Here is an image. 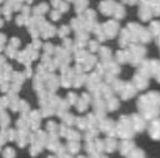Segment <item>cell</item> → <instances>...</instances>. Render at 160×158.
Instances as JSON below:
<instances>
[{
    "label": "cell",
    "instance_id": "obj_21",
    "mask_svg": "<svg viewBox=\"0 0 160 158\" xmlns=\"http://www.w3.org/2000/svg\"><path fill=\"white\" fill-rule=\"evenodd\" d=\"M148 30H149L150 34H152V38L159 36L160 35V21H158V20L150 21V24H149V26H148Z\"/></svg>",
    "mask_w": 160,
    "mask_h": 158
},
{
    "label": "cell",
    "instance_id": "obj_18",
    "mask_svg": "<svg viewBox=\"0 0 160 158\" xmlns=\"http://www.w3.org/2000/svg\"><path fill=\"white\" fill-rule=\"evenodd\" d=\"M114 61H116L118 64H127L128 63V53L127 50V48L118 50L116 53V57H114Z\"/></svg>",
    "mask_w": 160,
    "mask_h": 158
},
{
    "label": "cell",
    "instance_id": "obj_16",
    "mask_svg": "<svg viewBox=\"0 0 160 158\" xmlns=\"http://www.w3.org/2000/svg\"><path fill=\"white\" fill-rule=\"evenodd\" d=\"M138 73L145 75L146 78H152V69H150V64H149V59H144L143 61L137 65V71Z\"/></svg>",
    "mask_w": 160,
    "mask_h": 158
},
{
    "label": "cell",
    "instance_id": "obj_31",
    "mask_svg": "<svg viewBox=\"0 0 160 158\" xmlns=\"http://www.w3.org/2000/svg\"><path fill=\"white\" fill-rule=\"evenodd\" d=\"M123 3H127L128 6H134V4L138 3V0H121Z\"/></svg>",
    "mask_w": 160,
    "mask_h": 158
},
{
    "label": "cell",
    "instance_id": "obj_25",
    "mask_svg": "<svg viewBox=\"0 0 160 158\" xmlns=\"http://www.w3.org/2000/svg\"><path fill=\"white\" fill-rule=\"evenodd\" d=\"M150 9H152V12L154 17H160V1L154 0L152 4L150 6Z\"/></svg>",
    "mask_w": 160,
    "mask_h": 158
},
{
    "label": "cell",
    "instance_id": "obj_11",
    "mask_svg": "<svg viewBox=\"0 0 160 158\" xmlns=\"http://www.w3.org/2000/svg\"><path fill=\"white\" fill-rule=\"evenodd\" d=\"M117 2L114 0H102L99 3V10L106 17H111Z\"/></svg>",
    "mask_w": 160,
    "mask_h": 158
},
{
    "label": "cell",
    "instance_id": "obj_14",
    "mask_svg": "<svg viewBox=\"0 0 160 158\" xmlns=\"http://www.w3.org/2000/svg\"><path fill=\"white\" fill-rule=\"evenodd\" d=\"M137 15H138V18L141 19L142 22H150L152 18H154L152 9L149 7H145V6H138Z\"/></svg>",
    "mask_w": 160,
    "mask_h": 158
},
{
    "label": "cell",
    "instance_id": "obj_8",
    "mask_svg": "<svg viewBox=\"0 0 160 158\" xmlns=\"http://www.w3.org/2000/svg\"><path fill=\"white\" fill-rule=\"evenodd\" d=\"M131 83L136 87L137 91H144V89H147L148 85H149V79L146 78L143 74L138 73V72H135Z\"/></svg>",
    "mask_w": 160,
    "mask_h": 158
},
{
    "label": "cell",
    "instance_id": "obj_22",
    "mask_svg": "<svg viewBox=\"0 0 160 158\" xmlns=\"http://www.w3.org/2000/svg\"><path fill=\"white\" fill-rule=\"evenodd\" d=\"M124 85H125L124 81H122V80H120V79L117 78L110 86H111V89L113 91L114 94H120L121 91L123 89V87H124Z\"/></svg>",
    "mask_w": 160,
    "mask_h": 158
},
{
    "label": "cell",
    "instance_id": "obj_19",
    "mask_svg": "<svg viewBox=\"0 0 160 158\" xmlns=\"http://www.w3.org/2000/svg\"><path fill=\"white\" fill-rule=\"evenodd\" d=\"M125 13H127V12H125L124 6H123L122 3H118V2H117V4H116V7H114L113 12H112L111 17L113 18V20H117V21H119V20L124 19Z\"/></svg>",
    "mask_w": 160,
    "mask_h": 158
},
{
    "label": "cell",
    "instance_id": "obj_10",
    "mask_svg": "<svg viewBox=\"0 0 160 158\" xmlns=\"http://www.w3.org/2000/svg\"><path fill=\"white\" fill-rule=\"evenodd\" d=\"M137 94V89L134 85L131 82H125V85L123 87V89L121 91V93L119 94V96L121 97L122 100H128L132 99L133 97H135Z\"/></svg>",
    "mask_w": 160,
    "mask_h": 158
},
{
    "label": "cell",
    "instance_id": "obj_7",
    "mask_svg": "<svg viewBox=\"0 0 160 158\" xmlns=\"http://www.w3.org/2000/svg\"><path fill=\"white\" fill-rule=\"evenodd\" d=\"M148 135L154 141H160V117L149 121V125L146 126Z\"/></svg>",
    "mask_w": 160,
    "mask_h": 158
},
{
    "label": "cell",
    "instance_id": "obj_32",
    "mask_svg": "<svg viewBox=\"0 0 160 158\" xmlns=\"http://www.w3.org/2000/svg\"><path fill=\"white\" fill-rule=\"evenodd\" d=\"M152 78H154L155 80H156L157 82H158L159 84H160V67L158 68V70L156 71V73L154 74V76H152Z\"/></svg>",
    "mask_w": 160,
    "mask_h": 158
},
{
    "label": "cell",
    "instance_id": "obj_35",
    "mask_svg": "<svg viewBox=\"0 0 160 158\" xmlns=\"http://www.w3.org/2000/svg\"><path fill=\"white\" fill-rule=\"evenodd\" d=\"M78 158H85V157H83V156H81V157H78Z\"/></svg>",
    "mask_w": 160,
    "mask_h": 158
},
{
    "label": "cell",
    "instance_id": "obj_6",
    "mask_svg": "<svg viewBox=\"0 0 160 158\" xmlns=\"http://www.w3.org/2000/svg\"><path fill=\"white\" fill-rule=\"evenodd\" d=\"M128 117H130L133 131L135 133H142L146 130L147 123H146V120L143 118L142 115H139L138 112H134V114H131Z\"/></svg>",
    "mask_w": 160,
    "mask_h": 158
},
{
    "label": "cell",
    "instance_id": "obj_28",
    "mask_svg": "<svg viewBox=\"0 0 160 158\" xmlns=\"http://www.w3.org/2000/svg\"><path fill=\"white\" fill-rule=\"evenodd\" d=\"M116 79H117V76L113 75V74L108 73V72H106V73H105V82H106V84L111 85Z\"/></svg>",
    "mask_w": 160,
    "mask_h": 158
},
{
    "label": "cell",
    "instance_id": "obj_24",
    "mask_svg": "<svg viewBox=\"0 0 160 158\" xmlns=\"http://www.w3.org/2000/svg\"><path fill=\"white\" fill-rule=\"evenodd\" d=\"M99 56H100L101 60L106 59H111V49L107 46H100L98 49Z\"/></svg>",
    "mask_w": 160,
    "mask_h": 158
},
{
    "label": "cell",
    "instance_id": "obj_13",
    "mask_svg": "<svg viewBox=\"0 0 160 158\" xmlns=\"http://www.w3.org/2000/svg\"><path fill=\"white\" fill-rule=\"evenodd\" d=\"M118 36H119L118 44H119V46H120V48L124 49L131 44V34H130V32L128 31L127 28H120Z\"/></svg>",
    "mask_w": 160,
    "mask_h": 158
},
{
    "label": "cell",
    "instance_id": "obj_27",
    "mask_svg": "<svg viewBox=\"0 0 160 158\" xmlns=\"http://www.w3.org/2000/svg\"><path fill=\"white\" fill-rule=\"evenodd\" d=\"M94 145H95V152L99 153V154L105 152V148H103V140H96V141H94Z\"/></svg>",
    "mask_w": 160,
    "mask_h": 158
},
{
    "label": "cell",
    "instance_id": "obj_29",
    "mask_svg": "<svg viewBox=\"0 0 160 158\" xmlns=\"http://www.w3.org/2000/svg\"><path fill=\"white\" fill-rule=\"evenodd\" d=\"M99 47H100V45H99V43L96 42V40H93V42L89 43V49H91L93 53H95V51H98Z\"/></svg>",
    "mask_w": 160,
    "mask_h": 158
},
{
    "label": "cell",
    "instance_id": "obj_15",
    "mask_svg": "<svg viewBox=\"0 0 160 158\" xmlns=\"http://www.w3.org/2000/svg\"><path fill=\"white\" fill-rule=\"evenodd\" d=\"M117 147H118V141H117L116 137L107 136V139L103 140V148H105L106 153L111 154V153L116 152Z\"/></svg>",
    "mask_w": 160,
    "mask_h": 158
},
{
    "label": "cell",
    "instance_id": "obj_26",
    "mask_svg": "<svg viewBox=\"0 0 160 158\" xmlns=\"http://www.w3.org/2000/svg\"><path fill=\"white\" fill-rule=\"evenodd\" d=\"M85 69L89 70L92 67L96 64V58L94 56H87V58L85 59Z\"/></svg>",
    "mask_w": 160,
    "mask_h": 158
},
{
    "label": "cell",
    "instance_id": "obj_36",
    "mask_svg": "<svg viewBox=\"0 0 160 158\" xmlns=\"http://www.w3.org/2000/svg\"><path fill=\"white\" fill-rule=\"evenodd\" d=\"M158 1H160V0H158Z\"/></svg>",
    "mask_w": 160,
    "mask_h": 158
},
{
    "label": "cell",
    "instance_id": "obj_33",
    "mask_svg": "<svg viewBox=\"0 0 160 158\" xmlns=\"http://www.w3.org/2000/svg\"><path fill=\"white\" fill-rule=\"evenodd\" d=\"M155 42H156L157 46H158V47H159V49H160V35H159V36H157V37H155Z\"/></svg>",
    "mask_w": 160,
    "mask_h": 158
},
{
    "label": "cell",
    "instance_id": "obj_1",
    "mask_svg": "<svg viewBox=\"0 0 160 158\" xmlns=\"http://www.w3.org/2000/svg\"><path fill=\"white\" fill-rule=\"evenodd\" d=\"M136 107L138 114L143 116L146 121H150L160 116V107L156 106L149 98L147 94L141 95L136 100Z\"/></svg>",
    "mask_w": 160,
    "mask_h": 158
},
{
    "label": "cell",
    "instance_id": "obj_2",
    "mask_svg": "<svg viewBox=\"0 0 160 158\" xmlns=\"http://www.w3.org/2000/svg\"><path fill=\"white\" fill-rule=\"evenodd\" d=\"M127 50L128 53V63L132 67H137L146 57V47L143 44L139 43H131L127 47Z\"/></svg>",
    "mask_w": 160,
    "mask_h": 158
},
{
    "label": "cell",
    "instance_id": "obj_4",
    "mask_svg": "<svg viewBox=\"0 0 160 158\" xmlns=\"http://www.w3.org/2000/svg\"><path fill=\"white\" fill-rule=\"evenodd\" d=\"M98 130L100 132L105 133L107 136L109 137H117L116 135V122L111 119H108L107 117H105L103 119L98 121Z\"/></svg>",
    "mask_w": 160,
    "mask_h": 158
},
{
    "label": "cell",
    "instance_id": "obj_12",
    "mask_svg": "<svg viewBox=\"0 0 160 158\" xmlns=\"http://www.w3.org/2000/svg\"><path fill=\"white\" fill-rule=\"evenodd\" d=\"M127 28L131 34V43H134V44L138 43V34L143 26L136 22H130L127 25Z\"/></svg>",
    "mask_w": 160,
    "mask_h": 158
},
{
    "label": "cell",
    "instance_id": "obj_17",
    "mask_svg": "<svg viewBox=\"0 0 160 158\" xmlns=\"http://www.w3.org/2000/svg\"><path fill=\"white\" fill-rule=\"evenodd\" d=\"M105 104H106V110L107 111H116L120 107V100L116 96H112L110 98L106 99Z\"/></svg>",
    "mask_w": 160,
    "mask_h": 158
},
{
    "label": "cell",
    "instance_id": "obj_23",
    "mask_svg": "<svg viewBox=\"0 0 160 158\" xmlns=\"http://www.w3.org/2000/svg\"><path fill=\"white\" fill-rule=\"evenodd\" d=\"M125 157L127 158H145V152H144L142 148L135 146Z\"/></svg>",
    "mask_w": 160,
    "mask_h": 158
},
{
    "label": "cell",
    "instance_id": "obj_5",
    "mask_svg": "<svg viewBox=\"0 0 160 158\" xmlns=\"http://www.w3.org/2000/svg\"><path fill=\"white\" fill-rule=\"evenodd\" d=\"M102 31L107 39H113L116 36H118L120 31V24L117 20H109L106 23L102 24Z\"/></svg>",
    "mask_w": 160,
    "mask_h": 158
},
{
    "label": "cell",
    "instance_id": "obj_9",
    "mask_svg": "<svg viewBox=\"0 0 160 158\" xmlns=\"http://www.w3.org/2000/svg\"><path fill=\"white\" fill-rule=\"evenodd\" d=\"M135 143L132 139H127V140H121L120 142H118V147L117 150H119L122 156H127L128 153L135 147Z\"/></svg>",
    "mask_w": 160,
    "mask_h": 158
},
{
    "label": "cell",
    "instance_id": "obj_20",
    "mask_svg": "<svg viewBox=\"0 0 160 158\" xmlns=\"http://www.w3.org/2000/svg\"><path fill=\"white\" fill-rule=\"evenodd\" d=\"M152 34H150L149 30H148V28H142L141 32H139V34H138V43L139 44H143V45L148 44V43L152 42Z\"/></svg>",
    "mask_w": 160,
    "mask_h": 158
},
{
    "label": "cell",
    "instance_id": "obj_34",
    "mask_svg": "<svg viewBox=\"0 0 160 158\" xmlns=\"http://www.w3.org/2000/svg\"><path fill=\"white\" fill-rule=\"evenodd\" d=\"M99 158H108V157L106 156V155H102V154H101V155H100V157H99Z\"/></svg>",
    "mask_w": 160,
    "mask_h": 158
},
{
    "label": "cell",
    "instance_id": "obj_30",
    "mask_svg": "<svg viewBox=\"0 0 160 158\" xmlns=\"http://www.w3.org/2000/svg\"><path fill=\"white\" fill-rule=\"evenodd\" d=\"M152 2H154V0H138V6H145L150 8Z\"/></svg>",
    "mask_w": 160,
    "mask_h": 158
},
{
    "label": "cell",
    "instance_id": "obj_3",
    "mask_svg": "<svg viewBox=\"0 0 160 158\" xmlns=\"http://www.w3.org/2000/svg\"><path fill=\"white\" fill-rule=\"evenodd\" d=\"M116 135L121 140L133 139V136L135 135V132L133 131L132 125H131L130 117L127 115L121 116L116 122Z\"/></svg>",
    "mask_w": 160,
    "mask_h": 158
}]
</instances>
